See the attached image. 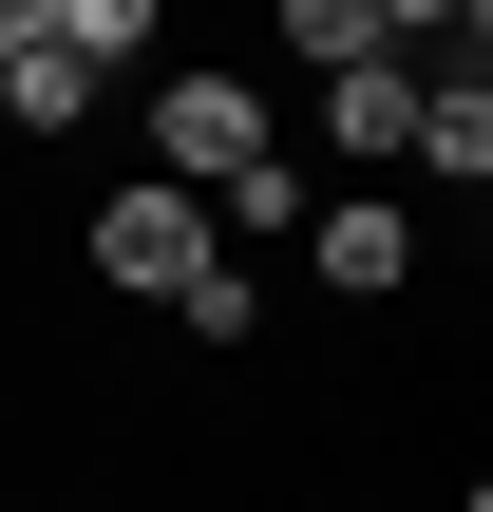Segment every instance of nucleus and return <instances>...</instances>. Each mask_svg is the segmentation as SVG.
I'll return each mask as SVG.
<instances>
[{
  "label": "nucleus",
  "mask_w": 493,
  "mask_h": 512,
  "mask_svg": "<svg viewBox=\"0 0 493 512\" xmlns=\"http://www.w3.org/2000/svg\"><path fill=\"white\" fill-rule=\"evenodd\" d=\"M285 57L361 76V57H399V0H285Z\"/></svg>",
  "instance_id": "7"
},
{
  "label": "nucleus",
  "mask_w": 493,
  "mask_h": 512,
  "mask_svg": "<svg viewBox=\"0 0 493 512\" xmlns=\"http://www.w3.org/2000/svg\"><path fill=\"white\" fill-rule=\"evenodd\" d=\"M285 133H266V76H228V57H190V76H152V190H228V171H266Z\"/></svg>",
  "instance_id": "1"
},
{
  "label": "nucleus",
  "mask_w": 493,
  "mask_h": 512,
  "mask_svg": "<svg viewBox=\"0 0 493 512\" xmlns=\"http://www.w3.org/2000/svg\"><path fill=\"white\" fill-rule=\"evenodd\" d=\"M456 512H475V494H456Z\"/></svg>",
  "instance_id": "9"
},
{
  "label": "nucleus",
  "mask_w": 493,
  "mask_h": 512,
  "mask_svg": "<svg viewBox=\"0 0 493 512\" xmlns=\"http://www.w3.org/2000/svg\"><path fill=\"white\" fill-rule=\"evenodd\" d=\"M76 114H95V76L38 38V0H0V133H76Z\"/></svg>",
  "instance_id": "4"
},
{
  "label": "nucleus",
  "mask_w": 493,
  "mask_h": 512,
  "mask_svg": "<svg viewBox=\"0 0 493 512\" xmlns=\"http://www.w3.org/2000/svg\"><path fill=\"white\" fill-rule=\"evenodd\" d=\"M76 247H95V285H114V304H190V266H209V209L133 171V190H95V228H76Z\"/></svg>",
  "instance_id": "2"
},
{
  "label": "nucleus",
  "mask_w": 493,
  "mask_h": 512,
  "mask_svg": "<svg viewBox=\"0 0 493 512\" xmlns=\"http://www.w3.org/2000/svg\"><path fill=\"white\" fill-rule=\"evenodd\" d=\"M38 38H57V57H76V76H95V95H114V76H152V57H171V19H152V0H38Z\"/></svg>",
  "instance_id": "5"
},
{
  "label": "nucleus",
  "mask_w": 493,
  "mask_h": 512,
  "mask_svg": "<svg viewBox=\"0 0 493 512\" xmlns=\"http://www.w3.org/2000/svg\"><path fill=\"white\" fill-rule=\"evenodd\" d=\"M304 266H323V304H399V285H418V209L323 190V209H304Z\"/></svg>",
  "instance_id": "3"
},
{
  "label": "nucleus",
  "mask_w": 493,
  "mask_h": 512,
  "mask_svg": "<svg viewBox=\"0 0 493 512\" xmlns=\"http://www.w3.org/2000/svg\"><path fill=\"white\" fill-rule=\"evenodd\" d=\"M171 323H190V342H247V323H266V266H228V247H209V266H190V304H171Z\"/></svg>",
  "instance_id": "8"
},
{
  "label": "nucleus",
  "mask_w": 493,
  "mask_h": 512,
  "mask_svg": "<svg viewBox=\"0 0 493 512\" xmlns=\"http://www.w3.org/2000/svg\"><path fill=\"white\" fill-rule=\"evenodd\" d=\"M323 133H342V152H418V57H361V76H323Z\"/></svg>",
  "instance_id": "6"
}]
</instances>
